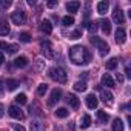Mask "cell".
Instances as JSON below:
<instances>
[{"mask_svg":"<svg viewBox=\"0 0 131 131\" xmlns=\"http://www.w3.org/2000/svg\"><path fill=\"white\" fill-rule=\"evenodd\" d=\"M31 131H45V125L42 122L36 120V122L31 123Z\"/></svg>","mask_w":131,"mask_h":131,"instance_id":"7402d4cb","label":"cell"},{"mask_svg":"<svg viewBox=\"0 0 131 131\" xmlns=\"http://www.w3.org/2000/svg\"><path fill=\"white\" fill-rule=\"evenodd\" d=\"M111 128H113V131H123V122L120 119H114Z\"/></svg>","mask_w":131,"mask_h":131,"instance_id":"ffe728a7","label":"cell"},{"mask_svg":"<svg viewBox=\"0 0 131 131\" xmlns=\"http://www.w3.org/2000/svg\"><path fill=\"white\" fill-rule=\"evenodd\" d=\"M97 119H99V122H100V123H106V122L110 120V116H108L105 111H102V110H100V111H97Z\"/></svg>","mask_w":131,"mask_h":131,"instance_id":"44dd1931","label":"cell"},{"mask_svg":"<svg viewBox=\"0 0 131 131\" xmlns=\"http://www.w3.org/2000/svg\"><path fill=\"white\" fill-rule=\"evenodd\" d=\"M40 31L45 32V34H51V32H52V25H51V22H49V20H42V23H40Z\"/></svg>","mask_w":131,"mask_h":131,"instance_id":"4fadbf2b","label":"cell"},{"mask_svg":"<svg viewBox=\"0 0 131 131\" xmlns=\"http://www.w3.org/2000/svg\"><path fill=\"white\" fill-rule=\"evenodd\" d=\"M79 8H80V2H68V3H67L68 13H77Z\"/></svg>","mask_w":131,"mask_h":131,"instance_id":"e0dca14e","label":"cell"},{"mask_svg":"<svg viewBox=\"0 0 131 131\" xmlns=\"http://www.w3.org/2000/svg\"><path fill=\"white\" fill-rule=\"evenodd\" d=\"M40 46H42V51H43L45 57H48V59H52L54 57V49H52V45H51L49 40H42L40 42Z\"/></svg>","mask_w":131,"mask_h":131,"instance_id":"277c9868","label":"cell"},{"mask_svg":"<svg viewBox=\"0 0 131 131\" xmlns=\"http://www.w3.org/2000/svg\"><path fill=\"white\" fill-rule=\"evenodd\" d=\"M5 85H6V90H8V91H14V90L19 86V82L14 80V79H8V80L5 82Z\"/></svg>","mask_w":131,"mask_h":131,"instance_id":"d6986e66","label":"cell"},{"mask_svg":"<svg viewBox=\"0 0 131 131\" xmlns=\"http://www.w3.org/2000/svg\"><path fill=\"white\" fill-rule=\"evenodd\" d=\"M56 5H57L56 0H52V2H48V8H52V6H56Z\"/></svg>","mask_w":131,"mask_h":131,"instance_id":"ab89813d","label":"cell"},{"mask_svg":"<svg viewBox=\"0 0 131 131\" xmlns=\"http://www.w3.org/2000/svg\"><path fill=\"white\" fill-rule=\"evenodd\" d=\"M67 102H68V105H70L71 108H74V110H77V108L80 106V100H79L77 96H74V94H68V96H67Z\"/></svg>","mask_w":131,"mask_h":131,"instance_id":"30bf717a","label":"cell"},{"mask_svg":"<svg viewBox=\"0 0 131 131\" xmlns=\"http://www.w3.org/2000/svg\"><path fill=\"white\" fill-rule=\"evenodd\" d=\"M97 105H99L97 97H96L94 94H88V96H86V106H88L90 110H94V108H97Z\"/></svg>","mask_w":131,"mask_h":131,"instance_id":"8fae6325","label":"cell"},{"mask_svg":"<svg viewBox=\"0 0 131 131\" xmlns=\"http://www.w3.org/2000/svg\"><path fill=\"white\" fill-rule=\"evenodd\" d=\"M0 48L6 51V49H8V43H6V42H0Z\"/></svg>","mask_w":131,"mask_h":131,"instance_id":"74e56055","label":"cell"},{"mask_svg":"<svg viewBox=\"0 0 131 131\" xmlns=\"http://www.w3.org/2000/svg\"><path fill=\"white\" fill-rule=\"evenodd\" d=\"M46 91H48V85H46V83H40L39 88H37V94H39V96H45Z\"/></svg>","mask_w":131,"mask_h":131,"instance_id":"4dcf8cb0","label":"cell"},{"mask_svg":"<svg viewBox=\"0 0 131 131\" xmlns=\"http://www.w3.org/2000/svg\"><path fill=\"white\" fill-rule=\"evenodd\" d=\"M116 79H117V80H119L120 83L123 82V76H122V74H117V76H116Z\"/></svg>","mask_w":131,"mask_h":131,"instance_id":"7bdbcfd3","label":"cell"},{"mask_svg":"<svg viewBox=\"0 0 131 131\" xmlns=\"http://www.w3.org/2000/svg\"><path fill=\"white\" fill-rule=\"evenodd\" d=\"M62 23H63L65 26H71V25H74V17H71V16H65V17L62 19Z\"/></svg>","mask_w":131,"mask_h":131,"instance_id":"4316f807","label":"cell"},{"mask_svg":"<svg viewBox=\"0 0 131 131\" xmlns=\"http://www.w3.org/2000/svg\"><path fill=\"white\" fill-rule=\"evenodd\" d=\"M70 59L74 65H86L91 60V54L85 46L76 45V46L70 48Z\"/></svg>","mask_w":131,"mask_h":131,"instance_id":"6da1fadb","label":"cell"},{"mask_svg":"<svg viewBox=\"0 0 131 131\" xmlns=\"http://www.w3.org/2000/svg\"><path fill=\"white\" fill-rule=\"evenodd\" d=\"M68 114H70V111H68L67 108H59V110L56 111V116H57V117H60V119H65Z\"/></svg>","mask_w":131,"mask_h":131,"instance_id":"484cf974","label":"cell"},{"mask_svg":"<svg viewBox=\"0 0 131 131\" xmlns=\"http://www.w3.org/2000/svg\"><path fill=\"white\" fill-rule=\"evenodd\" d=\"M14 65L17 68H25L26 65H28V59L25 57V56H20V57H17L16 60H14Z\"/></svg>","mask_w":131,"mask_h":131,"instance_id":"9a60e30c","label":"cell"},{"mask_svg":"<svg viewBox=\"0 0 131 131\" xmlns=\"http://www.w3.org/2000/svg\"><path fill=\"white\" fill-rule=\"evenodd\" d=\"M125 74H126V77H131V70H129V67L125 68Z\"/></svg>","mask_w":131,"mask_h":131,"instance_id":"f35d334b","label":"cell"},{"mask_svg":"<svg viewBox=\"0 0 131 131\" xmlns=\"http://www.w3.org/2000/svg\"><path fill=\"white\" fill-rule=\"evenodd\" d=\"M16 102H17L19 105H25V103L28 102L26 94H23V93H22V94H17V96H16Z\"/></svg>","mask_w":131,"mask_h":131,"instance_id":"f1b7e54d","label":"cell"},{"mask_svg":"<svg viewBox=\"0 0 131 131\" xmlns=\"http://www.w3.org/2000/svg\"><path fill=\"white\" fill-rule=\"evenodd\" d=\"M3 62H5V56H3L2 52H0V67H2V65H3Z\"/></svg>","mask_w":131,"mask_h":131,"instance_id":"60d3db41","label":"cell"},{"mask_svg":"<svg viewBox=\"0 0 131 131\" xmlns=\"http://www.w3.org/2000/svg\"><path fill=\"white\" fill-rule=\"evenodd\" d=\"M116 68H117V59H116V57H111V59L106 62V70L113 71V70H116Z\"/></svg>","mask_w":131,"mask_h":131,"instance_id":"603a6c76","label":"cell"},{"mask_svg":"<svg viewBox=\"0 0 131 131\" xmlns=\"http://www.w3.org/2000/svg\"><path fill=\"white\" fill-rule=\"evenodd\" d=\"M3 113H5V108H3L2 103H0V117H3Z\"/></svg>","mask_w":131,"mask_h":131,"instance_id":"b9f144b4","label":"cell"},{"mask_svg":"<svg viewBox=\"0 0 131 131\" xmlns=\"http://www.w3.org/2000/svg\"><path fill=\"white\" fill-rule=\"evenodd\" d=\"M17 49H19V46H17V45H8V49H6V51H8L9 54H16V52H17Z\"/></svg>","mask_w":131,"mask_h":131,"instance_id":"d590c367","label":"cell"},{"mask_svg":"<svg viewBox=\"0 0 131 131\" xmlns=\"http://www.w3.org/2000/svg\"><path fill=\"white\" fill-rule=\"evenodd\" d=\"M74 90L76 91H86V83L85 82H76L74 83Z\"/></svg>","mask_w":131,"mask_h":131,"instance_id":"f546056e","label":"cell"},{"mask_svg":"<svg viewBox=\"0 0 131 131\" xmlns=\"http://www.w3.org/2000/svg\"><path fill=\"white\" fill-rule=\"evenodd\" d=\"M90 42L93 43V45H96L97 46V49H99V52H100V56H106L108 52H110V46H108V43L105 42V40H102V39H99V37H91L90 39Z\"/></svg>","mask_w":131,"mask_h":131,"instance_id":"3957f363","label":"cell"},{"mask_svg":"<svg viewBox=\"0 0 131 131\" xmlns=\"http://www.w3.org/2000/svg\"><path fill=\"white\" fill-rule=\"evenodd\" d=\"M11 20H13L14 25H23L26 22V14L23 11H16V13L11 14Z\"/></svg>","mask_w":131,"mask_h":131,"instance_id":"5b68a950","label":"cell"},{"mask_svg":"<svg viewBox=\"0 0 131 131\" xmlns=\"http://www.w3.org/2000/svg\"><path fill=\"white\" fill-rule=\"evenodd\" d=\"M8 113H9V116H11V117L17 119V120H23V119H25V113H23L17 105H11Z\"/></svg>","mask_w":131,"mask_h":131,"instance_id":"8992f818","label":"cell"},{"mask_svg":"<svg viewBox=\"0 0 131 131\" xmlns=\"http://www.w3.org/2000/svg\"><path fill=\"white\" fill-rule=\"evenodd\" d=\"M100 26H102V31L105 34H110L111 32V23H110V20H102L100 22Z\"/></svg>","mask_w":131,"mask_h":131,"instance_id":"cb8c5ba5","label":"cell"},{"mask_svg":"<svg viewBox=\"0 0 131 131\" xmlns=\"http://www.w3.org/2000/svg\"><path fill=\"white\" fill-rule=\"evenodd\" d=\"M113 20L116 22V23H119V25H122L123 22H125V16H123V11L117 6L116 9H114V13H113Z\"/></svg>","mask_w":131,"mask_h":131,"instance_id":"ba28073f","label":"cell"},{"mask_svg":"<svg viewBox=\"0 0 131 131\" xmlns=\"http://www.w3.org/2000/svg\"><path fill=\"white\" fill-rule=\"evenodd\" d=\"M80 37H82V31H79V29H77V31H73V32L70 34V39H74V40H76V39H80Z\"/></svg>","mask_w":131,"mask_h":131,"instance_id":"836d02e7","label":"cell"},{"mask_svg":"<svg viewBox=\"0 0 131 131\" xmlns=\"http://www.w3.org/2000/svg\"><path fill=\"white\" fill-rule=\"evenodd\" d=\"M43 70H45V62H43L42 59H37V60H36V71H37V73H42Z\"/></svg>","mask_w":131,"mask_h":131,"instance_id":"83f0119b","label":"cell"},{"mask_svg":"<svg viewBox=\"0 0 131 131\" xmlns=\"http://www.w3.org/2000/svg\"><path fill=\"white\" fill-rule=\"evenodd\" d=\"M49 77L59 83H67L68 80V76H67V71H65L63 68H52L49 71Z\"/></svg>","mask_w":131,"mask_h":131,"instance_id":"7a4b0ae2","label":"cell"},{"mask_svg":"<svg viewBox=\"0 0 131 131\" xmlns=\"http://www.w3.org/2000/svg\"><path fill=\"white\" fill-rule=\"evenodd\" d=\"M102 83L105 86H108V88H114L116 86V83H114V80H113V77L110 74H103L102 76Z\"/></svg>","mask_w":131,"mask_h":131,"instance_id":"5bb4252c","label":"cell"},{"mask_svg":"<svg viewBox=\"0 0 131 131\" xmlns=\"http://www.w3.org/2000/svg\"><path fill=\"white\" fill-rule=\"evenodd\" d=\"M3 80H0V94H3Z\"/></svg>","mask_w":131,"mask_h":131,"instance_id":"ee69618b","label":"cell"},{"mask_svg":"<svg viewBox=\"0 0 131 131\" xmlns=\"http://www.w3.org/2000/svg\"><path fill=\"white\" fill-rule=\"evenodd\" d=\"M19 39H20V42H25V43L31 42V36H29V32H20Z\"/></svg>","mask_w":131,"mask_h":131,"instance_id":"1f68e13d","label":"cell"},{"mask_svg":"<svg viewBox=\"0 0 131 131\" xmlns=\"http://www.w3.org/2000/svg\"><path fill=\"white\" fill-rule=\"evenodd\" d=\"M91 125V117L88 116V114H85L83 117H82V120H80V126L82 128H88Z\"/></svg>","mask_w":131,"mask_h":131,"instance_id":"d4e9b609","label":"cell"},{"mask_svg":"<svg viewBox=\"0 0 131 131\" xmlns=\"http://www.w3.org/2000/svg\"><path fill=\"white\" fill-rule=\"evenodd\" d=\"M97 28H99V23H96V22H93V23H90V25H88L90 32H96V31H97Z\"/></svg>","mask_w":131,"mask_h":131,"instance_id":"e575fe53","label":"cell"},{"mask_svg":"<svg viewBox=\"0 0 131 131\" xmlns=\"http://www.w3.org/2000/svg\"><path fill=\"white\" fill-rule=\"evenodd\" d=\"M60 97H62V91L60 90H52L51 91V96H49V99H48V106H54L59 100H60Z\"/></svg>","mask_w":131,"mask_h":131,"instance_id":"52a82bcc","label":"cell"},{"mask_svg":"<svg viewBox=\"0 0 131 131\" xmlns=\"http://www.w3.org/2000/svg\"><path fill=\"white\" fill-rule=\"evenodd\" d=\"M100 97H102L103 103H106V105H113V99H114V96H113L111 91L102 90V91H100Z\"/></svg>","mask_w":131,"mask_h":131,"instance_id":"9c48e42d","label":"cell"},{"mask_svg":"<svg viewBox=\"0 0 131 131\" xmlns=\"http://www.w3.org/2000/svg\"><path fill=\"white\" fill-rule=\"evenodd\" d=\"M8 34H9V25L8 22L2 20L0 22V36H8Z\"/></svg>","mask_w":131,"mask_h":131,"instance_id":"ac0fdd59","label":"cell"},{"mask_svg":"<svg viewBox=\"0 0 131 131\" xmlns=\"http://www.w3.org/2000/svg\"><path fill=\"white\" fill-rule=\"evenodd\" d=\"M11 6V0H0V9H8Z\"/></svg>","mask_w":131,"mask_h":131,"instance_id":"d6a6232c","label":"cell"},{"mask_svg":"<svg viewBox=\"0 0 131 131\" xmlns=\"http://www.w3.org/2000/svg\"><path fill=\"white\" fill-rule=\"evenodd\" d=\"M125 40H126V32H125V29H123V28H117V31H116V42H117L119 45H122V43H125Z\"/></svg>","mask_w":131,"mask_h":131,"instance_id":"7c38bea8","label":"cell"},{"mask_svg":"<svg viewBox=\"0 0 131 131\" xmlns=\"http://www.w3.org/2000/svg\"><path fill=\"white\" fill-rule=\"evenodd\" d=\"M14 131H26V129H25V126H22V125H14Z\"/></svg>","mask_w":131,"mask_h":131,"instance_id":"8d00e7d4","label":"cell"},{"mask_svg":"<svg viewBox=\"0 0 131 131\" xmlns=\"http://www.w3.org/2000/svg\"><path fill=\"white\" fill-rule=\"evenodd\" d=\"M108 6H110V3L108 2H99L97 3V13L100 14V16H103V14H106V11H108Z\"/></svg>","mask_w":131,"mask_h":131,"instance_id":"2e32d148","label":"cell"}]
</instances>
